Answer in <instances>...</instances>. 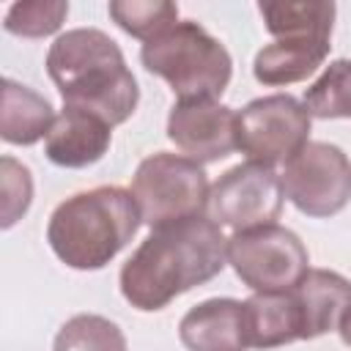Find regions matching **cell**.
Returning <instances> with one entry per match:
<instances>
[{
  "label": "cell",
  "instance_id": "cell-1",
  "mask_svg": "<svg viewBox=\"0 0 351 351\" xmlns=\"http://www.w3.org/2000/svg\"><path fill=\"white\" fill-rule=\"evenodd\" d=\"M228 263V239L211 217H189L154 228L121 266V293L143 313L214 280Z\"/></svg>",
  "mask_w": 351,
  "mask_h": 351
},
{
  "label": "cell",
  "instance_id": "cell-2",
  "mask_svg": "<svg viewBox=\"0 0 351 351\" xmlns=\"http://www.w3.org/2000/svg\"><path fill=\"white\" fill-rule=\"evenodd\" d=\"M47 74L58 85L63 107L85 110L110 126L132 118L140 88L121 47L99 27L60 33L47 52Z\"/></svg>",
  "mask_w": 351,
  "mask_h": 351
},
{
  "label": "cell",
  "instance_id": "cell-3",
  "mask_svg": "<svg viewBox=\"0 0 351 351\" xmlns=\"http://www.w3.org/2000/svg\"><path fill=\"white\" fill-rule=\"evenodd\" d=\"M140 222L132 189L96 186L58 203L47 222V241L69 269L96 271L132 241Z\"/></svg>",
  "mask_w": 351,
  "mask_h": 351
},
{
  "label": "cell",
  "instance_id": "cell-4",
  "mask_svg": "<svg viewBox=\"0 0 351 351\" xmlns=\"http://www.w3.org/2000/svg\"><path fill=\"white\" fill-rule=\"evenodd\" d=\"M148 74L162 77L178 101L219 99L233 77V58L203 25L184 19L140 49Z\"/></svg>",
  "mask_w": 351,
  "mask_h": 351
},
{
  "label": "cell",
  "instance_id": "cell-5",
  "mask_svg": "<svg viewBox=\"0 0 351 351\" xmlns=\"http://www.w3.org/2000/svg\"><path fill=\"white\" fill-rule=\"evenodd\" d=\"M208 176L203 165L184 154L156 151L145 156L132 178V195L143 225L162 228L208 211Z\"/></svg>",
  "mask_w": 351,
  "mask_h": 351
},
{
  "label": "cell",
  "instance_id": "cell-6",
  "mask_svg": "<svg viewBox=\"0 0 351 351\" xmlns=\"http://www.w3.org/2000/svg\"><path fill=\"white\" fill-rule=\"evenodd\" d=\"M228 263L255 293H282L299 285L310 271V255L302 239L282 225L236 230L228 239Z\"/></svg>",
  "mask_w": 351,
  "mask_h": 351
},
{
  "label": "cell",
  "instance_id": "cell-7",
  "mask_svg": "<svg viewBox=\"0 0 351 351\" xmlns=\"http://www.w3.org/2000/svg\"><path fill=\"white\" fill-rule=\"evenodd\" d=\"M313 118L291 93L252 99L236 112V148L258 165H285L310 140Z\"/></svg>",
  "mask_w": 351,
  "mask_h": 351
},
{
  "label": "cell",
  "instance_id": "cell-8",
  "mask_svg": "<svg viewBox=\"0 0 351 351\" xmlns=\"http://www.w3.org/2000/svg\"><path fill=\"white\" fill-rule=\"evenodd\" d=\"M282 195L307 217L340 214L351 200V159L335 143L310 140L280 173Z\"/></svg>",
  "mask_w": 351,
  "mask_h": 351
},
{
  "label": "cell",
  "instance_id": "cell-9",
  "mask_svg": "<svg viewBox=\"0 0 351 351\" xmlns=\"http://www.w3.org/2000/svg\"><path fill=\"white\" fill-rule=\"evenodd\" d=\"M282 181L274 167L241 162L214 181L208 192V217L219 228H263L274 225L282 211Z\"/></svg>",
  "mask_w": 351,
  "mask_h": 351
},
{
  "label": "cell",
  "instance_id": "cell-10",
  "mask_svg": "<svg viewBox=\"0 0 351 351\" xmlns=\"http://www.w3.org/2000/svg\"><path fill=\"white\" fill-rule=\"evenodd\" d=\"M167 137L197 165L219 162L236 151V112L214 99L176 101L167 115Z\"/></svg>",
  "mask_w": 351,
  "mask_h": 351
},
{
  "label": "cell",
  "instance_id": "cell-11",
  "mask_svg": "<svg viewBox=\"0 0 351 351\" xmlns=\"http://www.w3.org/2000/svg\"><path fill=\"white\" fill-rule=\"evenodd\" d=\"M112 143V126L85 110L63 107L44 137V154L52 165L80 170L96 165Z\"/></svg>",
  "mask_w": 351,
  "mask_h": 351
},
{
  "label": "cell",
  "instance_id": "cell-12",
  "mask_svg": "<svg viewBox=\"0 0 351 351\" xmlns=\"http://www.w3.org/2000/svg\"><path fill=\"white\" fill-rule=\"evenodd\" d=\"M178 340L186 351H244V302L217 296L195 304L178 324Z\"/></svg>",
  "mask_w": 351,
  "mask_h": 351
},
{
  "label": "cell",
  "instance_id": "cell-13",
  "mask_svg": "<svg viewBox=\"0 0 351 351\" xmlns=\"http://www.w3.org/2000/svg\"><path fill=\"white\" fill-rule=\"evenodd\" d=\"M299 307L302 340L321 337L340 326L351 307V280L329 269H310L296 288H291Z\"/></svg>",
  "mask_w": 351,
  "mask_h": 351
},
{
  "label": "cell",
  "instance_id": "cell-14",
  "mask_svg": "<svg viewBox=\"0 0 351 351\" xmlns=\"http://www.w3.org/2000/svg\"><path fill=\"white\" fill-rule=\"evenodd\" d=\"M332 38H277L258 49L252 74L261 85L282 88L307 80L329 58Z\"/></svg>",
  "mask_w": 351,
  "mask_h": 351
},
{
  "label": "cell",
  "instance_id": "cell-15",
  "mask_svg": "<svg viewBox=\"0 0 351 351\" xmlns=\"http://www.w3.org/2000/svg\"><path fill=\"white\" fill-rule=\"evenodd\" d=\"M244 329L247 346L263 351L302 340V321L293 293H252L244 299Z\"/></svg>",
  "mask_w": 351,
  "mask_h": 351
},
{
  "label": "cell",
  "instance_id": "cell-16",
  "mask_svg": "<svg viewBox=\"0 0 351 351\" xmlns=\"http://www.w3.org/2000/svg\"><path fill=\"white\" fill-rule=\"evenodd\" d=\"M55 123L52 104L33 88L3 80L0 88V137L11 145H33L49 134Z\"/></svg>",
  "mask_w": 351,
  "mask_h": 351
},
{
  "label": "cell",
  "instance_id": "cell-17",
  "mask_svg": "<svg viewBox=\"0 0 351 351\" xmlns=\"http://www.w3.org/2000/svg\"><path fill=\"white\" fill-rule=\"evenodd\" d=\"M258 11L274 38H332L337 14L332 0H274Z\"/></svg>",
  "mask_w": 351,
  "mask_h": 351
},
{
  "label": "cell",
  "instance_id": "cell-18",
  "mask_svg": "<svg viewBox=\"0 0 351 351\" xmlns=\"http://www.w3.org/2000/svg\"><path fill=\"white\" fill-rule=\"evenodd\" d=\"M52 351H129V348L115 321L96 313H80L58 329Z\"/></svg>",
  "mask_w": 351,
  "mask_h": 351
},
{
  "label": "cell",
  "instance_id": "cell-19",
  "mask_svg": "<svg viewBox=\"0 0 351 351\" xmlns=\"http://www.w3.org/2000/svg\"><path fill=\"white\" fill-rule=\"evenodd\" d=\"M310 118H351V58L332 60L324 74L304 90Z\"/></svg>",
  "mask_w": 351,
  "mask_h": 351
},
{
  "label": "cell",
  "instance_id": "cell-20",
  "mask_svg": "<svg viewBox=\"0 0 351 351\" xmlns=\"http://www.w3.org/2000/svg\"><path fill=\"white\" fill-rule=\"evenodd\" d=\"M107 11L123 33L140 38L143 44L178 22V5L170 0H112Z\"/></svg>",
  "mask_w": 351,
  "mask_h": 351
},
{
  "label": "cell",
  "instance_id": "cell-21",
  "mask_svg": "<svg viewBox=\"0 0 351 351\" xmlns=\"http://www.w3.org/2000/svg\"><path fill=\"white\" fill-rule=\"evenodd\" d=\"M69 16L66 0H25L14 3L5 14V30L22 38H44L60 30Z\"/></svg>",
  "mask_w": 351,
  "mask_h": 351
},
{
  "label": "cell",
  "instance_id": "cell-22",
  "mask_svg": "<svg viewBox=\"0 0 351 351\" xmlns=\"http://www.w3.org/2000/svg\"><path fill=\"white\" fill-rule=\"evenodd\" d=\"M0 184H3V228L8 230L16 219H22L33 200V178L30 170L14 156L0 159Z\"/></svg>",
  "mask_w": 351,
  "mask_h": 351
},
{
  "label": "cell",
  "instance_id": "cell-23",
  "mask_svg": "<svg viewBox=\"0 0 351 351\" xmlns=\"http://www.w3.org/2000/svg\"><path fill=\"white\" fill-rule=\"evenodd\" d=\"M337 332H340V340H343V343L351 348V307L346 310V315H343V321H340Z\"/></svg>",
  "mask_w": 351,
  "mask_h": 351
}]
</instances>
